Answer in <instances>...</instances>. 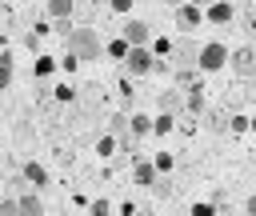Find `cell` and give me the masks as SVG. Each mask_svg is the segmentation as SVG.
Listing matches in <instances>:
<instances>
[{"mask_svg":"<svg viewBox=\"0 0 256 216\" xmlns=\"http://www.w3.org/2000/svg\"><path fill=\"white\" fill-rule=\"evenodd\" d=\"M140 216H152V212H148V208H144V212H140Z\"/></svg>","mask_w":256,"mask_h":216,"instance_id":"33","label":"cell"},{"mask_svg":"<svg viewBox=\"0 0 256 216\" xmlns=\"http://www.w3.org/2000/svg\"><path fill=\"white\" fill-rule=\"evenodd\" d=\"M96 152H104V156H112V152H116V136H104V140L96 144Z\"/></svg>","mask_w":256,"mask_h":216,"instance_id":"24","label":"cell"},{"mask_svg":"<svg viewBox=\"0 0 256 216\" xmlns=\"http://www.w3.org/2000/svg\"><path fill=\"white\" fill-rule=\"evenodd\" d=\"M52 72H56V60H52V56H40V60H36V76H40V80H48Z\"/></svg>","mask_w":256,"mask_h":216,"instance_id":"19","label":"cell"},{"mask_svg":"<svg viewBox=\"0 0 256 216\" xmlns=\"http://www.w3.org/2000/svg\"><path fill=\"white\" fill-rule=\"evenodd\" d=\"M176 88H196V72L192 68H180L176 72Z\"/></svg>","mask_w":256,"mask_h":216,"instance_id":"20","label":"cell"},{"mask_svg":"<svg viewBox=\"0 0 256 216\" xmlns=\"http://www.w3.org/2000/svg\"><path fill=\"white\" fill-rule=\"evenodd\" d=\"M156 176H160V172H156V164H148V160H140V164H136V180H140V184H148V188H152V184H156Z\"/></svg>","mask_w":256,"mask_h":216,"instance_id":"14","label":"cell"},{"mask_svg":"<svg viewBox=\"0 0 256 216\" xmlns=\"http://www.w3.org/2000/svg\"><path fill=\"white\" fill-rule=\"evenodd\" d=\"M0 216H20V200H0Z\"/></svg>","mask_w":256,"mask_h":216,"instance_id":"22","label":"cell"},{"mask_svg":"<svg viewBox=\"0 0 256 216\" xmlns=\"http://www.w3.org/2000/svg\"><path fill=\"white\" fill-rule=\"evenodd\" d=\"M156 112H184V96H180V88H164L160 96H156Z\"/></svg>","mask_w":256,"mask_h":216,"instance_id":"7","label":"cell"},{"mask_svg":"<svg viewBox=\"0 0 256 216\" xmlns=\"http://www.w3.org/2000/svg\"><path fill=\"white\" fill-rule=\"evenodd\" d=\"M200 44L204 40H176L172 44V60L180 68H200Z\"/></svg>","mask_w":256,"mask_h":216,"instance_id":"4","label":"cell"},{"mask_svg":"<svg viewBox=\"0 0 256 216\" xmlns=\"http://www.w3.org/2000/svg\"><path fill=\"white\" fill-rule=\"evenodd\" d=\"M172 4H180V0H172Z\"/></svg>","mask_w":256,"mask_h":216,"instance_id":"34","label":"cell"},{"mask_svg":"<svg viewBox=\"0 0 256 216\" xmlns=\"http://www.w3.org/2000/svg\"><path fill=\"white\" fill-rule=\"evenodd\" d=\"M124 68L132 72V76H148L152 68H156V52L144 44V48H132L128 56H124Z\"/></svg>","mask_w":256,"mask_h":216,"instance_id":"3","label":"cell"},{"mask_svg":"<svg viewBox=\"0 0 256 216\" xmlns=\"http://www.w3.org/2000/svg\"><path fill=\"white\" fill-rule=\"evenodd\" d=\"M224 64H228V48L216 40H204L200 44V72H220Z\"/></svg>","mask_w":256,"mask_h":216,"instance_id":"2","label":"cell"},{"mask_svg":"<svg viewBox=\"0 0 256 216\" xmlns=\"http://www.w3.org/2000/svg\"><path fill=\"white\" fill-rule=\"evenodd\" d=\"M148 132H152V116L136 112V116H132V136H148Z\"/></svg>","mask_w":256,"mask_h":216,"instance_id":"17","label":"cell"},{"mask_svg":"<svg viewBox=\"0 0 256 216\" xmlns=\"http://www.w3.org/2000/svg\"><path fill=\"white\" fill-rule=\"evenodd\" d=\"M192 4H200V8H208V4H216V0H192Z\"/></svg>","mask_w":256,"mask_h":216,"instance_id":"32","label":"cell"},{"mask_svg":"<svg viewBox=\"0 0 256 216\" xmlns=\"http://www.w3.org/2000/svg\"><path fill=\"white\" fill-rule=\"evenodd\" d=\"M64 44H68V52H72L76 60H100V56H104V40L96 36V28H92V24H80Z\"/></svg>","mask_w":256,"mask_h":216,"instance_id":"1","label":"cell"},{"mask_svg":"<svg viewBox=\"0 0 256 216\" xmlns=\"http://www.w3.org/2000/svg\"><path fill=\"white\" fill-rule=\"evenodd\" d=\"M204 124H208L212 132H224V128H232V120H228L224 112H204Z\"/></svg>","mask_w":256,"mask_h":216,"instance_id":"15","label":"cell"},{"mask_svg":"<svg viewBox=\"0 0 256 216\" xmlns=\"http://www.w3.org/2000/svg\"><path fill=\"white\" fill-rule=\"evenodd\" d=\"M12 84V52H0V92Z\"/></svg>","mask_w":256,"mask_h":216,"instance_id":"16","label":"cell"},{"mask_svg":"<svg viewBox=\"0 0 256 216\" xmlns=\"http://www.w3.org/2000/svg\"><path fill=\"white\" fill-rule=\"evenodd\" d=\"M244 208H248V216H256V196H248V204H244Z\"/></svg>","mask_w":256,"mask_h":216,"instance_id":"31","label":"cell"},{"mask_svg":"<svg viewBox=\"0 0 256 216\" xmlns=\"http://www.w3.org/2000/svg\"><path fill=\"white\" fill-rule=\"evenodd\" d=\"M120 36H124L132 48H144V44H148V36H152V28H148L144 20H124V32H120Z\"/></svg>","mask_w":256,"mask_h":216,"instance_id":"5","label":"cell"},{"mask_svg":"<svg viewBox=\"0 0 256 216\" xmlns=\"http://www.w3.org/2000/svg\"><path fill=\"white\" fill-rule=\"evenodd\" d=\"M200 20H204V12H200V4H180V8H176V24H180L184 32H192V28L200 24Z\"/></svg>","mask_w":256,"mask_h":216,"instance_id":"8","label":"cell"},{"mask_svg":"<svg viewBox=\"0 0 256 216\" xmlns=\"http://www.w3.org/2000/svg\"><path fill=\"white\" fill-rule=\"evenodd\" d=\"M184 108H188V112H208V108H204V96H200L196 88H192V96L184 100Z\"/></svg>","mask_w":256,"mask_h":216,"instance_id":"21","label":"cell"},{"mask_svg":"<svg viewBox=\"0 0 256 216\" xmlns=\"http://www.w3.org/2000/svg\"><path fill=\"white\" fill-rule=\"evenodd\" d=\"M152 188H156L160 196H172V184H168V180H160V176H156V184H152Z\"/></svg>","mask_w":256,"mask_h":216,"instance_id":"29","label":"cell"},{"mask_svg":"<svg viewBox=\"0 0 256 216\" xmlns=\"http://www.w3.org/2000/svg\"><path fill=\"white\" fill-rule=\"evenodd\" d=\"M128 52H132V44H128L124 36H116V40H108V44H104V56H112V60H124Z\"/></svg>","mask_w":256,"mask_h":216,"instance_id":"12","label":"cell"},{"mask_svg":"<svg viewBox=\"0 0 256 216\" xmlns=\"http://www.w3.org/2000/svg\"><path fill=\"white\" fill-rule=\"evenodd\" d=\"M108 4H112V12H120V16L132 12V0H108Z\"/></svg>","mask_w":256,"mask_h":216,"instance_id":"27","label":"cell"},{"mask_svg":"<svg viewBox=\"0 0 256 216\" xmlns=\"http://www.w3.org/2000/svg\"><path fill=\"white\" fill-rule=\"evenodd\" d=\"M232 16H236V8H232L228 0H216V4L204 8V20H212V24H228Z\"/></svg>","mask_w":256,"mask_h":216,"instance_id":"9","label":"cell"},{"mask_svg":"<svg viewBox=\"0 0 256 216\" xmlns=\"http://www.w3.org/2000/svg\"><path fill=\"white\" fill-rule=\"evenodd\" d=\"M76 12V0H48V16L52 20H64V16H72Z\"/></svg>","mask_w":256,"mask_h":216,"instance_id":"13","label":"cell"},{"mask_svg":"<svg viewBox=\"0 0 256 216\" xmlns=\"http://www.w3.org/2000/svg\"><path fill=\"white\" fill-rule=\"evenodd\" d=\"M232 132H248V116H232Z\"/></svg>","mask_w":256,"mask_h":216,"instance_id":"28","label":"cell"},{"mask_svg":"<svg viewBox=\"0 0 256 216\" xmlns=\"http://www.w3.org/2000/svg\"><path fill=\"white\" fill-rule=\"evenodd\" d=\"M108 208H112L108 200H96V204H92V216H108Z\"/></svg>","mask_w":256,"mask_h":216,"instance_id":"30","label":"cell"},{"mask_svg":"<svg viewBox=\"0 0 256 216\" xmlns=\"http://www.w3.org/2000/svg\"><path fill=\"white\" fill-rule=\"evenodd\" d=\"M52 28H56V36H64V40H68V36L76 32V28L68 24V16H64V20H52Z\"/></svg>","mask_w":256,"mask_h":216,"instance_id":"23","label":"cell"},{"mask_svg":"<svg viewBox=\"0 0 256 216\" xmlns=\"http://www.w3.org/2000/svg\"><path fill=\"white\" fill-rule=\"evenodd\" d=\"M24 184H32V188H44V184H48V172H44V164L28 160V164H24Z\"/></svg>","mask_w":256,"mask_h":216,"instance_id":"10","label":"cell"},{"mask_svg":"<svg viewBox=\"0 0 256 216\" xmlns=\"http://www.w3.org/2000/svg\"><path fill=\"white\" fill-rule=\"evenodd\" d=\"M20 200V216H44V200L36 196V192H24V196H16Z\"/></svg>","mask_w":256,"mask_h":216,"instance_id":"11","label":"cell"},{"mask_svg":"<svg viewBox=\"0 0 256 216\" xmlns=\"http://www.w3.org/2000/svg\"><path fill=\"white\" fill-rule=\"evenodd\" d=\"M232 68H236L240 80H252V76H256V48H240V52L232 56Z\"/></svg>","mask_w":256,"mask_h":216,"instance_id":"6","label":"cell"},{"mask_svg":"<svg viewBox=\"0 0 256 216\" xmlns=\"http://www.w3.org/2000/svg\"><path fill=\"white\" fill-rule=\"evenodd\" d=\"M192 216H216L212 204H192Z\"/></svg>","mask_w":256,"mask_h":216,"instance_id":"26","label":"cell"},{"mask_svg":"<svg viewBox=\"0 0 256 216\" xmlns=\"http://www.w3.org/2000/svg\"><path fill=\"white\" fill-rule=\"evenodd\" d=\"M172 120H176L172 112H156V120H152V132H156V136H164V132H172Z\"/></svg>","mask_w":256,"mask_h":216,"instance_id":"18","label":"cell"},{"mask_svg":"<svg viewBox=\"0 0 256 216\" xmlns=\"http://www.w3.org/2000/svg\"><path fill=\"white\" fill-rule=\"evenodd\" d=\"M152 164H156V172H168V168H172V156H168V152H160Z\"/></svg>","mask_w":256,"mask_h":216,"instance_id":"25","label":"cell"}]
</instances>
